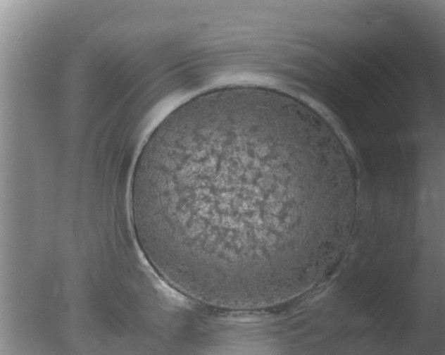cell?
I'll return each mask as SVG.
<instances>
[{
  "label": "cell",
  "mask_w": 445,
  "mask_h": 355,
  "mask_svg": "<svg viewBox=\"0 0 445 355\" xmlns=\"http://www.w3.org/2000/svg\"><path fill=\"white\" fill-rule=\"evenodd\" d=\"M349 173L337 135L302 101L216 89L178 106L144 145L131 182L134 232L177 290L249 303L275 290L292 248L318 246Z\"/></svg>",
  "instance_id": "6da1fadb"
}]
</instances>
